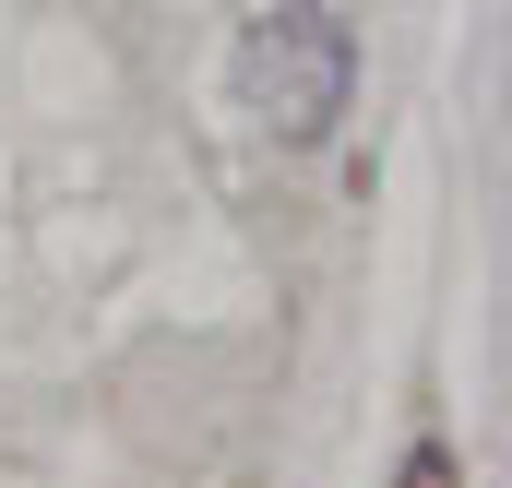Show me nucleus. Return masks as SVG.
Here are the masks:
<instances>
[{
  "label": "nucleus",
  "mask_w": 512,
  "mask_h": 488,
  "mask_svg": "<svg viewBox=\"0 0 512 488\" xmlns=\"http://www.w3.org/2000/svg\"><path fill=\"white\" fill-rule=\"evenodd\" d=\"M239 96L274 143H334L346 96H358V36L334 0H262L239 36Z\"/></svg>",
  "instance_id": "nucleus-1"
},
{
  "label": "nucleus",
  "mask_w": 512,
  "mask_h": 488,
  "mask_svg": "<svg viewBox=\"0 0 512 488\" xmlns=\"http://www.w3.org/2000/svg\"><path fill=\"white\" fill-rule=\"evenodd\" d=\"M405 488H453V465H441V453H417V465H405Z\"/></svg>",
  "instance_id": "nucleus-2"
}]
</instances>
